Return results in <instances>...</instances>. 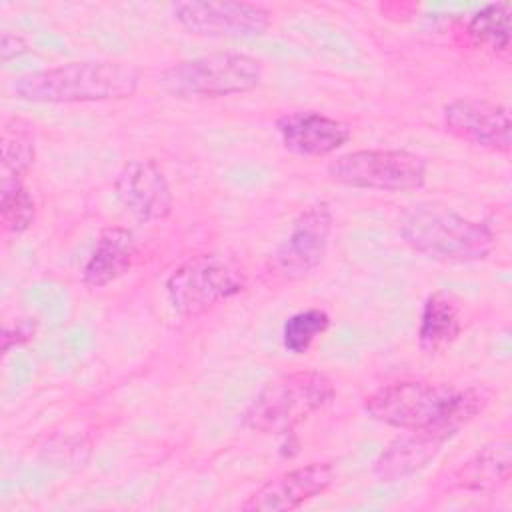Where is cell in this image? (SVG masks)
<instances>
[{"label": "cell", "instance_id": "5", "mask_svg": "<svg viewBox=\"0 0 512 512\" xmlns=\"http://www.w3.org/2000/svg\"><path fill=\"white\" fill-rule=\"evenodd\" d=\"M262 82V64L244 52H212L166 68L160 86L180 100L246 94Z\"/></svg>", "mask_w": 512, "mask_h": 512}, {"label": "cell", "instance_id": "13", "mask_svg": "<svg viewBox=\"0 0 512 512\" xmlns=\"http://www.w3.org/2000/svg\"><path fill=\"white\" fill-rule=\"evenodd\" d=\"M276 132L288 152L308 158L328 156L352 138L346 122L312 110L282 114L276 120Z\"/></svg>", "mask_w": 512, "mask_h": 512}, {"label": "cell", "instance_id": "7", "mask_svg": "<svg viewBox=\"0 0 512 512\" xmlns=\"http://www.w3.org/2000/svg\"><path fill=\"white\" fill-rule=\"evenodd\" d=\"M330 180L364 190L410 192L426 184V160L408 150H354L334 158Z\"/></svg>", "mask_w": 512, "mask_h": 512}, {"label": "cell", "instance_id": "14", "mask_svg": "<svg viewBox=\"0 0 512 512\" xmlns=\"http://www.w3.org/2000/svg\"><path fill=\"white\" fill-rule=\"evenodd\" d=\"M510 476L512 444L508 438H496L480 446L450 474V486L464 492L494 494L508 484Z\"/></svg>", "mask_w": 512, "mask_h": 512}, {"label": "cell", "instance_id": "3", "mask_svg": "<svg viewBox=\"0 0 512 512\" xmlns=\"http://www.w3.org/2000/svg\"><path fill=\"white\" fill-rule=\"evenodd\" d=\"M398 232L414 252L436 262H478L494 250V232L488 224L436 202L408 206L400 214Z\"/></svg>", "mask_w": 512, "mask_h": 512}, {"label": "cell", "instance_id": "11", "mask_svg": "<svg viewBox=\"0 0 512 512\" xmlns=\"http://www.w3.org/2000/svg\"><path fill=\"white\" fill-rule=\"evenodd\" d=\"M336 480V470L330 462H310L292 468L250 494L240 508L244 512H288L304 502L324 494Z\"/></svg>", "mask_w": 512, "mask_h": 512}, {"label": "cell", "instance_id": "4", "mask_svg": "<svg viewBox=\"0 0 512 512\" xmlns=\"http://www.w3.org/2000/svg\"><path fill=\"white\" fill-rule=\"evenodd\" d=\"M334 394V382L324 372H286L254 396L244 412V424L260 434H286L326 408Z\"/></svg>", "mask_w": 512, "mask_h": 512}, {"label": "cell", "instance_id": "19", "mask_svg": "<svg viewBox=\"0 0 512 512\" xmlns=\"http://www.w3.org/2000/svg\"><path fill=\"white\" fill-rule=\"evenodd\" d=\"M0 214L2 228L8 234L26 232L36 218V202L30 190L24 186L22 176H2V192H0Z\"/></svg>", "mask_w": 512, "mask_h": 512}, {"label": "cell", "instance_id": "21", "mask_svg": "<svg viewBox=\"0 0 512 512\" xmlns=\"http://www.w3.org/2000/svg\"><path fill=\"white\" fill-rule=\"evenodd\" d=\"M330 328V314L322 308H306L288 316L282 324V346L292 354H306Z\"/></svg>", "mask_w": 512, "mask_h": 512}, {"label": "cell", "instance_id": "16", "mask_svg": "<svg viewBox=\"0 0 512 512\" xmlns=\"http://www.w3.org/2000/svg\"><path fill=\"white\" fill-rule=\"evenodd\" d=\"M136 242L128 228L106 226L100 230L94 250L82 268V282L88 288H102L132 268Z\"/></svg>", "mask_w": 512, "mask_h": 512}, {"label": "cell", "instance_id": "10", "mask_svg": "<svg viewBox=\"0 0 512 512\" xmlns=\"http://www.w3.org/2000/svg\"><path fill=\"white\" fill-rule=\"evenodd\" d=\"M446 130L476 148L510 152L512 122L504 104L486 98H456L444 108Z\"/></svg>", "mask_w": 512, "mask_h": 512}, {"label": "cell", "instance_id": "20", "mask_svg": "<svg viewBox=\"0 0 512 512\" xmlns=\"http://www.w3.org/2000/svg\"><path fill=\"white\" fill-rule=\"evenodd\" d=\"M34 130L28 122L12 118L2 128V166L4 174L24 176L34 164Z\"/></svg>", "mask_w": 512, "mask_h": 512}, {"label": "cell", "instance_id": "18", "mask_svg": "<svg viewBox=\"0 0 512 512\" xmlns=\"http://www.w3.org/2000/svg\"><path fill=\"white\" fill-rule=\"evenodd\" d=\"M510 4L492 2L476 10L466 22L470 40L494 54H508L510 50Z\"/></svg>", "mask_w": 512, "mask_h": 512}, {"label": "cell", "instance_id": "23", "mask_svg": "<svg viewBox=\"0 0 512 512\" xmlns=\"http://www.w3.org/2000/svg\"><path fill=\"white\" fill-rule=\"evenodd\" d=\"M26 52H28V42L24 36H20L18 32H10V30L2 32V38H0L2 62H10L16 56H22Z\"/></svg>", "mask_w": 512, "mask_h": 512}, {"label": "cell", "instance_id": "2", "mask_svg": "<svg viewBox=\"0 0 512 512\" xmlns=\"http://www.w3.org/2000/svg\"><path fill=\"white\" fill-rule=\"evenodd\" d=\"M140 72L120 60L68 62L26 72L12 82V92L34 104H84L132 98Z\"/></svg>", "mask_w": 512, "mask_h": 512}, {"label": "cell", "instance_id": "9", "mask_svg": "<svg viewBox=\"0 0 512 512\" xmlns=\"http://www.w3.org/2000/svg\"><path fill=\"white\" fill-rule=\"evenodd\" d=\"M174 20L192 34L214 38H256L272 22V14L254 2L188 0L172 4Z\"/></svg>", "mask_w": 512, "mask_h": 512}, {"label": "cell", "instance_id": "17", "mask_svg": "<svg viewBox=\"0 0 512 512\" xmlns=\"http://www.w3.org/2000/svg\"><path fill=\"white\" fill-rule=\"evenodd\" d=\"M462 322L456 302L444 292H432L424 304L418 324V344L424 354H440L460 336Z\"/></svg>", "mask_w": 512, "mask_h": 512}, {"label": "cell", "instance_id": "22", "mask_svg": "<svg viewBox=\"0 0 512 512\" xmlns=\"http://www.w3.org/2000/svg\"><path fill=\"white\" fill-rule=\"evenodd\" d=\"M36 334V326L30 320H16L14 324H6L2 330V352H8L12 346H20L32 340Z\"/></svg>", "mask_w": 512, "mask_h": 512}, {"label": "cell", "instance_id": "1", "mask_svg": "<svg viewBox=\"0 0 512 512\" xmlns=\"http://www.w3.org/2000/svg\"><path fill=\"white\" fill-rule=\"evenodd\" d=\"M488 404L482 388H456L452 384L400 380L374 390L364 398L370 418L400 430H434L452 438L472 422Z\"/></svg>", "mask_w": 512, "mask_h": 512}, {"label": "cell", "instance_id": "8", "mask_svg": "<svg viewBox=\"0 0 512 512\" xmlns=\"http://www.w3.org/2000/svg\"><path fill=\"white\" fill-rule=\"evenodd\" d=\"M332 222L334 216L328 202H314L304 208L292 220L288 236L272 252L268 260L270 272L288 282L312 274L326 256Z\"/></svg>", "mask_w": 512, "mask_h": 512}, {"label": "cell", "instance_id": "6", "mask_svg": "<svg viewBox=\"0 0 512 512\" xmlns=\"http://www.w3.org/2000/svg\"><path fill=\"white\" fill-rule=\"evenodd\" d=\"M246 284V270L234 258L198 254L166 278V296L180 316H200L218 302L240 294Z\"/></svg>", "mask_w": 512, "mask_h": 512}, {"label": "cell", "instance_id": "15", "mask_svg": "<svg viewBox=\"0 0 512 512\" xmlns=\"http://www.w3.org/2000/svg\"><path fill=\"white\" fill-rule=\"evenodd\" d=\"M410 434L394 438L374 460L372 472L380 482H396L422 470L436 458L448 440L434 430H408Z\"/></svg>", "mask_w": 512, "mask_h": 512}, {"label": "cell", "instance_id": "12", "mask_svg": "<svg viewBox=\"0 0 512 512\" xmlns=\"http://www.w3.org/2000/svg\"><path fill=\"white\" fill-rule=\"evenodd\" d=\"M122 206L140 222H160L172 214L174 196L154 160H130L114 180Z\"/></svg>", "mask_w": 512, "mask_h": 512}]
</instances>
